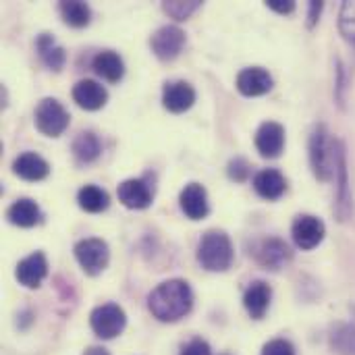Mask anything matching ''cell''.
I'll return each mask as SVG.
<instances>
[{
    "mask_svg": "<svg viewBox=\"0 0 355 355\" xmlns=\"http://www.w3.org/2000/svg\"><path fill=\"white\" fill-rule=\"evenodd\" d=\"M193 308L191 285L183 279H171L160 283L148 295V310L160 322H179Z\"/></svg>",
    "mask_w": 355,
    "mask_h": 355,
    "instance_id": "1",
    "label": "cell"
},
{
    "mask_svg": "<svg viewBox=\"0 0 355 355\" xmlns=\"http://www.w3.org/2000/svg\"><path fill=\"white\" fill-rule=\"evenodd\" d=\"M233 260V243L225 231L212 229L204 233L198 245V262L202 264V268H206L208 272H225L231 268Z\"/></svg>",
    "mask_w": 355,
    "mask_h": 355,
    "instance_id": "2",
    "label": "cell"
},
{
    "mask_svg": "<svg viewBox=\"0 0 355 355\" xmlns=\"http://www.w3.org/2000/svg\"><path fill=\"white\" fill-rule=\"evenodd\" d=\"M310 150V166L318 181H329L335 175V139H331V133L324 123L314 125L308 141Z\"/></svg>",
    "mask_w": 355,
    "mask_h": 355,
    "instance_id": "3",
    "label": "cell"
},
{
    "mask_svg": "<svg viewBox=\"0 0 355 355\" xmlns=\"http://www.w3.org/2000/svg\"><path fill=\"white\" fill-rule=\"evenodd\" d=\"M335 183H337L335 214L341 223H345L354 212V198H352L349 171H347V152L341 139H335Z\"/></svg>",
    "mask_w": 355,
    "mask_h": 355,
    "instance_id": "4",
    "label": "cell"
},
{
    "mask_svg": "<svg viewBox=\"0 0 355 355\" xmlns=\"http://www.w3.org/2000/svg\"><path fill=\"white\" fill-rule=\"evenodd\" d=\"M71 114L56 98H44L35 106V127L46 137H58L67 131Z\"/></svg>",
    "mask_w": 355,
    "mask_h": 355,
    "instance_id": "5",
    "label": "cell"
},
{
    "mask_svg": "<svg viewBox=\"0 0 355 355\" xmlns=\"http://www.w3.org/2000/svg\"><path fill=\"white\" fill-rule=\"evenodd\" d=\"M73 252H75V260L79 262L83 272L89 275V277H96V275L104 272L108 262H110L108 243L98 239V237H87V239L77 241Z\"/></svg>",
    "mask_w": 355,
    "mask_h": 355,
    "instance_id": "6",
    "label": "cell"
},
{
    "mask_svg": "<svg viewBox=\"0 0 355 355\" xmlns=\"http://www.w3.org/2000/svg\"><path fill=\"white\" fill-rule=\"evenodd\" d=\"M89 327L100 339H114L127 327V314L116 304H102L89 314Z\"/></svg>",
    "mask_w": 355,
    "mask_h": 355,
    "instance_id": "7",
    "label": "cell"
},
{
    "mask_svg": "<svg viewBox=\"0 0 355 355\" xmlns=\"http://www.w3.org/2000/svg\"><path fill=\"white\" fill-rule=\"evenodd\" d=\"M187 42V35L181 27L177 25H164L160 29H156L150 37V46H152V52L156 54L158 60L162 62H168V60H175L183 46Z\"/></svg>",
    "mask_w": 355,
    "mask_h": 355,
    "instance_id": "8",
    "label": "cell"
},
{
    "mask_svg": "<svg viewBox=\"0 0 355 355\" xmlns=\"http://www.w3.org/2000/svg\"><path fill=\"white\" fill-rule=\"evenodd\" d=\"M291 235H293V241L300 250L310 252L322 243V239L327 235V227L318 216L300 214V216H295V220L291 225Z\"/></svg>",
    "mask_w": 355,
    "mask_h": 355,
    "instance_id": "9",
    "label": "cell"
},
{
    "mask_svg": "<svg viewBox=\"0 0 355 355\" xmlns=\"http://www.w3.org/2000/svg\"><path fill=\"white\" fill-rule=\"evenodd\" d=\"M254 258L266 270H281V268H285L291 262L293 254H291L289 245L283 239H279V237H266V239H262V241L256 243Z\"/></svg>",
    "mask_w": 355,
    "mask_h": 355,
    "instance_id": "10",
    "label": "cell"
},
{
    "mask_svg": "<svg viewBox=\"0 0 355 355\" xmlns=\"http://www.w3.org/2000/svg\"><path fill=\"white\" fill-rule=\"evenodd\" d=\"M119 202L129 210H146L152 206L154 191L144 179H127L116 189Z\"/></svg>",
    "mask_w": 355,
    "mask_h": 355,
    "instance_id": "11",
    "label": "cell"
},
{
    "mask_svg": "<svg viewBox=\"0 0 355 355\" xmlns=\"http://www.w3.org/2000/svg\"><path fill=\"white\" fill-rule=\"evenodd\" d=\"M285 148V127L277 121H266L256 131V150L264 158L281 156Z\"/></svg>",
    "mask_w": 355,
    "mask_h": 355,
    "instance_id": "12",
    "label": "cell"
},
{
    "mask_svg": "<svg viewBox=\"0 0 355 355\" xmlns=\"http://www.w3.org/2000/svg\"><path fill=\"white\" fill-rule=\"evenodd\" d=\"M179 206L189 220H202L210 212L208 191L202 183H187L179 196Z\"/></svg>",
    "mask_w": 355,
    "mask_h": 355,
    "instance_id": "13",
    "label": "cell"
},
{
    "mask_svg": "<svg viewBox=\"0 0 355 355\" xmlns=\"http://www.w3.org/2000/svg\"><path fill=\"white\" fill-rule=\"evenodd\" d=\"M196 104V89L191 83L187 81H171L164 85L162 89V106L173 112V114H181L185 110H189Z\"/></svg>",
    "mask_w": 355,
    "mask_h": 355,
    "instance_id": "14",
    "label": "cell"
},
{
    "mask_svg": "<svg viewBox=\"0 0 355 355\" xmlns=\"http://www.w3.org/2000/svg\"><path fill=\"white\" fill-rule=\"evenodd\" d=\"M48 275V260L42 252H33L17 264L15 277L27 289H37Z\"/></svg>",
    "mask_w": 355,
    "mask_h": 355,
    "instance_id": "15",
    "label": "cell"
},
{
    "mask_svg": "<svg viewBox=\"0 0 355 355\" xmlns=\"http://www.w3.org/2000/svg\"><path fill=\"white\" fill-rule=\"evenodd\" d=\"M272 75L262 67H248L237 75V89L248 98L268 94L272 89Z\"/></svg>",
    "mask_w": 355,
    "mask_h": 355,
    "instance_id": "16",
    "label": "cell"
},
{
    "mask_svg": "<svg viewBox=\"0 0 355 355\" xmlns=\"http://www.w3.org/2000/svg\"><path fill=\"white\" fill-rule=\"evenodd\" d=\"M73 100L83 110H100L108 102V92L102 83L94 79H81L73 87Z\"/></svg>",
    "mask_w": 355,
    "mask_h": 355,
    "instance_id": "17",
    "label": "cell"
},
{
    "mask_svg": "<svg viewBox=\"0 0 355 355\" xmlns=\"http://www.w3.org/2000/svg\"><path fill=\"white\" fill-rule=\"evenodd\" d=\"M12 173L23 181H42L50 175V164L35 152H23L12 162Z\"/></svg>",
    "mask_w": 355,
    "mask_h": 355,
    "instance_id": "18",
    "label": "cell"
},
{
    "mask_svg": "<svg viewBox=\"0 0 355 355\" xmlns=\"http://www.w3.org/2000/svg\"><path fill=\"white\" fill-rule=\"evenodd\" d=\"M270 300H272V289L268 283L264 281H256L252 283L245 293H243V308L248 310V314L254 320H262L264 314L270 308Z\"/></svg>",
    "mask_w": 355,
    "mask_h": 355,
    "instance_id": "19",
    "label": "cell"
},
{
    "mask_svg": "<svg viewBox=\"0 0 355 355\" xmlns=\"http://www.w3.org/2000/svg\"><path fill=\"white\" fill-rule=\"evenodd\" d=\"M254 189L264 200H279L287 191V179L277 168H264L254 177Z\"/></svg>",
    "mask_w": 355,
    "mask_h": 355,
    "instance_id": "20",
    "label": "cell"
},
{
    "mask_svg": "<svg viewBox=\"0 0 355 355\" xmlns=\"http://www.w3.org/2000/svg\"><path fill=\"white\" fill-rule=\"evenodd\" d=\"M92 69L98 77L110 83H119L125 75V62L114 50H102L92 58Z\"/></svg>",
    "mask_w": 355,
    "mask_h": 355,
    "instance_id": "21",
    "label": "cell"
},
{
    "mask_svg": "<svg viewBox=\"0 0 355 355\" xmlns=\"http://www.w3.org/2000/svg\"><path fill=\"white\" fill-rule=\"evenodd\" d=\"M6 218L10 225L21 227V229H31L42 220V210L40 206L29 200V198H21L17 202H12L6 210Z\"/></svg>",
    "mask_w": 355,
    "mask_h": 355,
    "instance_id": "22",
    "label": "cell"
},
{
    "mask_svg": "<svg viewBox=\"0 0 355 355\" xmlns=\"http://www.w3.org/2000/svg\"><path fill=\"white\" fill-rule=\"evenodd\" d=\"M35 48H37V54L42 58V62L52 69V71H60L67 62V52L64 48L54 40V35L50 33H42L35 42Z\"/></svg>",
    "mask_w": 355,
    "mask_h": 355,
    "instance_id": "23",
    "label": "cell"
},
{
    "mask_svg": "<svg viewBox=\"0 0 355 355\" xmlns=\"http://www.w3.org/2000/svg\"><path fill=\"white\" fill-rule=\"evenodd\" d=\"M102 154V141L94 131H81L73 141V156L79 164H92Z\"/></svg>",
    "mask_w": 355,
    "mask_h": 355,
    "instance_id": "24",
    "label": "cell"
},
{
    "mask_svg": "<svg viewBox=\"0 0 355 355\" xmlns=\"http://www.w3.org/2000/svg\"><path fill=\"white\" fill-rule=\"evenodd\" d=\"M77 204L81 210H85L89 214H98V212H104L108 208L110 198L98 185H83L77 193Z\"/></svg>",
    "mask_w": 355,
    "mask_h": 355,
    "instance_id": "25",
    "label": "cell"
},
{
    "mask_svg": "<svg viewBox=\"0 0 355 355\" xmlns=\"http://www.w3.org/2000/svg\"><path fill=\"white\" fill-rule=\"evenodd\" d=\"M329 343L337 355H355V324L337 322L331 329Z\"/></svg>",
    "mask_w": 355,
    "mask_h": 355,
    "instance_id": "26",
    "label": "cell"
},
{
    "mask_svg": "<svg viewBox=\"0 0 355 355\" xmlns=\"http://www.w3.org/2000/svg\"><path fill=\"white\" fill-rule=\"evenodd\" d=\"M58 12H60L62 21L67 25L75 27V29H81V27L89 25V21H92V8L85 2H79V0L60 2Z\"/></svg>",
    "mask_w": 355,
    "mask_h": 355,
    "instance_id": "27",
    "label": "cell"
},
{
    "mask_svg": "<svg viewBox=\"0 0 355 355\" xmlns=\"http://www.w3.org/2000/svg\"><path fill=\"white\" fill-rule=\"evenodd\" d=\"M202 6L200 0H189V2H183V0H168V2H162V10L175 19V21H185L189 19L198 8Z\"/></svg>",
    "mask_w": 355,
    "mask_h": 355,
    "instance_id": "28",
    "label": "cell"
},
{
    "mask_svg": "<svg viewBox=\"0 0 355 355\" xmlns=\"http://www.w3.org/2000/svg\"><path fill=\"white\" fill-rule=\"evenodd\" d=\"M339 31L341 35L355 46V0H347L339 10Z\"/></svg>",
    "mask_w": 355,
    "mask_h": 355,
    "instance_id": "29",
    "label": "cell"
},
{
    "mask_svg": "<svg viewBox=\"0 0 355 355\" xmlns=\"http://www.w3.org/2000/svg\"><path fill=\"white\" fill-rule=\"evenodd\" d=\"M262 355H297L295 347L287 339H272L262 347Z\"/></svg>",
    "mask_w": 355,
    "mask_h": 355,
    "instance_id": "30",
    "label": "cell"
},
{
    "mask_svg": "<svg viewBox=\"0 0 355 355\" xmlns=\"http://www.w3.org/2000/svg\"><path fill=\"white\" fill-rule=\"evenodd\" d=\"M227 175H229L233 181H237V183L245 181V179L250 177V164H248V160H245V158H233V160L229 162Z\"/></svg>",
    "mask_w": 355,
    "mask_h": 355,
    "instance_id": "31",
    "label": "cell"
},
{
    "mask_svg": "<svg viewBox=\"0 0 355 355\" xmlns=\"http://www.w3.org/2000/svg\"><path fill=\"white\" fill-rule=\"evenodd\" d=\"M181 355H212V349H210V345L204 339H191L181 349Z\"/></svg>",
    "mask_w": 355,
    "mask_h": 355,
    "instance_id": "32",
    "label": "cell"
},
{
    "mask_svg": "<svg viewBox=\"0 0 355 355\" xmlns=\"http://www.w3.org/2000/svg\"><path fill=\"white\" fill-rule=\"evenodd\" d=\"M347 79H345V67L341 62H337V87H335V96H337V102L343 106L345 104V89H347Z\"/></svg>",
    "mask_w": 355,
    "mask_h": 355,
    "instance_id": "33",
    "label": "cell"
},
{
    "mask_svg": "<svg viewBox=\"0 0 355 355\" xmlns=\"http://www.w3.org/2000/svg\"><path fill=\"white\" fill-rule=\"evenodd\" d=\"M266 4H268V8H272L279 15H291L295 10V2L293 0H268Z\"/></svg>",
    "mask_w": 355,
    "mask_h": 355,
    "instance_id": "34",
    "label": "cell"
},
{
    "mask_svg": "<svg viewBox=\"0 0 355 355\" xmlns=\"http://www.w3.org/2000/svg\"><path fill=\"white\" fill-rule=\"evenodd\" d=\"M322 8H324L322 2H316V0L310 2V12H308V25H310V27H314V25L318 23V17H320Z\"/></svg>",
    "mask_w": 355,
    "mask_h": 355,
    "instance_id": "35",
    "label": "cell"
},
{
    "mask_svg": "<svg viewBox=\"0 0 355 355\" xmlns=\"http://www.w3.org/2000/svg\"><path fill=\"white\" fill-rule=\"evenodd\" d=\"M83 355H110L104 347H89V349H85V354Z\"/></svg>",
    "mask_w": 355,
    "mask_h": 355,
    "instance_id": "36",
    "label": "cell"
}]
</instances>
